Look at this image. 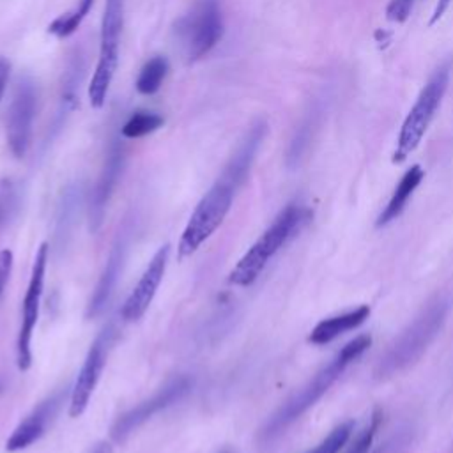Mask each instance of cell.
Instances as JSON below:
<instances>
[{"instance_id": "obj_1", "label": "cell", "mask_w": 453, "mask_h": 453, "mask_svg": "<svg viewBox=\"0 0 453 453\" xmlns=\"http://www.w3.org/2000/svg\"><path fill=\"white\" fill-rule=\"evenodd\" d=\"M451 310V297L439 294L389 343L375 366V377L386 379L416 363L442 329Z\"/></svg>"}, {"instance_id": "obj_2", "label": "cell", "mask_w": 453, "mask_h": 453, "mask_svg": "<svg viewBox=\"0 0 453 453\" xmlns=\"http://www.w3.org/2000/svg\"><path fill=\"white\" fill-rule=\"evenodd\" d=\"M372 343L370 334H359L338 350V354L322 366L297 393H294L265 423L262 430V437L269 439L280 434L285 426L296 421L303 412H306L315 402L336 382V379L343 373V370L356 361Z\"/></svg>"}, {"instance_id": "obj_3", "label": "cell", "mask_w": 453, "mask_h": 453, "mask_svg": "<svg viewBox=\"0 0 453 453\" xmlns=\"http://www.w3.org/2000/svg\"><path fill=\"white\" fill-rule=\"evenodd\" d=\"M308 211L301 205H287L271 226L253 242V246L241 257L235 267L230 271V283L239 287L251 285L258 274L265 269L269 260L278 253V250L294 235L296 230L306 221Z\"/></svg>"}, {"instance_id": "obj_4", "label": "cell", "mask_w": 453, "mask_h": 453, "mask_svg": "<svg viewBox=\"0 0 453 453\" xmlns=\"http://www.w3.org/2000/svg\"><path fill=\"white\" fill-rule=\"evenodd\" d=\"M449 71H451V62L446 60L442 62L428 78L425 87L421 88L416 103L412 104L411 111L407 113L400 134H398V143L393 154V163H402L411 156V152L416 150L419 142L423 140L442 97L448 88V80H449Z\"/></svg>"}, {"instance_id": "obj_5", "label": "cell", "mask_w": 453, "mask_h": 453, "mask_svg": "<svg viewBox=\"0 0 453 453\" xmlns=\"http://www.w3.org/2000/svg\"><path fill=\"white\" fill-rule=\"evenodd\" d=\"M124 23V0H106L101 19L99 58L88 85V101L92 108H101L119 65V44Z\"/></svg>"}, {"instance_id": "obj_6", "label": "cell", "mask_w": 453, "mask_h": 453, "mask_svg": "<svg viewBox=\"0 0 453 453\" xmlns=\"http://www.w3.org/2000/svg\"><path fill=\"white\" fill-rule=\"evenodd\" d=\"M235 191L228 182L218 179L202 196L180 235L177 248L180 258L195 253L216 232L230 211Z\"/></svg>"}, {"instance_id": "obj_7", "label": "cell", "mask_w": 453, "mask_h": 453, "mask_svg": "<svg viewBox=\"0 0 453 453\" xmlns=\"http://www.w3.org/2000/svg\"><path fill=\"white\" fill-rule=\"evenodd\" d=\"M189 62L205 57L223 35V14L218 0H198L175 25Z\"/></svg>"}, {"instance_id": "obj_8", "label": "cell", "mask_w": 453, "mask_h": 453, "mask_svg": "<svg viewBox=\"0 0 453 453\" xmlns=\"http://www.w3.org/2000/svg\"><path fill=\"white\" fill-rule=\"evenodd\" d=\"M48 244L42 242L35 253L30 281L23 297V310H21V326L16 343V361L19 370H27L32 363V334L34 327L39 317V306L44 288V274H46V264H48Z\"/></svg>"}, {"instance_id": "obj_9", "label": "cell", "mask_w": 453, "mask_h": 453, "mask_svg": "<svg viewBox=\"0 0 453 453\" xmlns=\"http://www.w3.org/2000/svg\"><path fill=\"white\" fill-rule=\"evenodd\" d=\"M191 386H193V380L189 377L173 379L165 388H161L157 393H154L150 398L140 402L138 405H134L133 409H129L122 416H119L110 430L111 439L115 442L126 441L129 434H133L140 425H143L154 414H157L159 411L179 402L191 389Z\"/></svg>"}, {"instance_id": "obj_10", "label": "cell", "mask_w": 453, "mask_h": 453, "mask_svg": "<svg viewBox=\"0 0 453 453\" xmlns=\"http://www.w3.org/2000/svg\"><path fill=\"white\" fill-rule=\"evenodd\" d=\"M35 87L32 80L23 78L16 83L9 115H7V143L16 159H21L30 147L32 122L35 115Z\"/></svg>"}, {"instance_id": "obj_11", "label": "cell", "mask_w": 453, "mask_h": 453, "mask_svg": "<svg viewBox=\"0 0 453 453\" xmlns=\"http://www.w3.org/2000/svg\"><path fill=\"white\" fill-rule=\"evenodd\" d=\"M110 340H111V329L106 327L92 342V345L85 356V361L78 372L74 386L71 389V400H69V416L71 418H78L85 412V409L90 402V396L99 382L103 368L106 365Z\"/></svg>"}, {"instance_id": "obj_12", "label": "cell", "mask_w": 453, "mask_h": 453, "mask_svg": "<svg viewBox=\"0 0 453 453\" xmlns=\"http://www.w3.org/2000/svg\"><path fill=\"white\" fill-rule=\"evenodd\" d=\"M168 257H170V246L163 244L154 257L150 258V262L147 264L145 271L142 273L138 283L133 287V290L129 292L127 299L122 304L120 315L124 320H138L147 308L150 306L161 281L166 271V264H168Z\"/></svg>"}, {"instance_id": "obj_13", "label": "cell", "mask_w": 453, "mask_h": 453, "mask_svg": "<svg viewBox=\"0 0 453 453\" xmlns=\"http://www.w3.org/2000/svg\"><path fill=\"white\" fill-rule=\"evenodd\" d=\"M124 145L119 138H113L108 145V152L104 157L103 170L99 173V179L90 193V205H88V218H90V228L96 232L104 218L106 203L120 179L122 168H124Z\"/></svg>"}, {"instance_id": "obj_14", "label": "cell", "mask_w": 453, "mask_h": 453, "mask_svg": "<svg viewBox=\"0 0 453 453\" xmlns=\"http://www.w3.org/2000/svg\"><path fill=\"white\" fill-rule=\"evenodd\" d=\"M62 400L64 393L57 391L51 396L44 398L41 403H37V407L32 409V412L14 428V432L7 439V451H19L39 441L44 435L53 416L57 414Z\"/></svg>"}, {"instance_id": "obj_15", "label": "cell", "mask_w": 453, "mask_h": 453, "mask_svg": "<svg viewBox=\"0 0 453 453\" xmlns=\"http://www.w3.org/2000/svg\"><path fill=\"white\" fill-rule=\"evenodd\" d=\"M265 134H267V124L264 120L255 122L248 129V133L244 134V138L241 140V143L237 145L234 154L230 156L219 179L228 182L234 189H237L246 180Z\"/></svg>"}, {"instance_id": "obj_16", "label": "cell", "mask_w": 453, "mask_h": 453, "mask_svg": "<svg viewBox=\"0 0 453 453\" xmlns=\"http://www.w3.org/2000/svg\"><path fill=\"white\" fill-rule=\"evenodd\" d=\"M126 253H127V235L126 234H119L113 246H111V251L106 258V264H104V269L97 280V285L94 288V294L88 301V306H87V317H97L106 303L110 301V296L119 281V276H120V271H122V265H124V260H126Z\"/></svg>"}, {"instance_id": "obj_17", "label": "cell", "mask_w": 453, "mask_h": 453, "mask_svg": "<svg viewBox=\"0 0 453 453\" xmlns=\"http://www.w3.org/2000/svg\"><path fill=\"white\" fill-rule=\"evenodd\" d=\"M368 317H370V306L363 304V306L354 308L352 311L324 319L311 329L308 340L315 345H326V343L333 342L334 338H338L340 334L359 327Z\"/></svg>"}, {"instance_id": "obj_18", "label": "cell", "mask_w": 453, "mask_h": 453, "mask_svg": "<svg viewBox=\"0 0 453 453\" xmlns=\"http://www.w3.org/2000/svg\"><path fill=\"white\" fill-rule=\"evenodd\" d=\"M425 177V172L419 165H412L400 179V182L396 184L388 205L382 209V212L379 214L375 225L377 226H386L388 223H391L393 219H396L402 211L405 209L407 205V200L411 198V195L416 191V188L421 184Z\"/></svg>"}, {"instance_id": "obj_19", "label": "cell", "mask_w": 453, "mask_h": 453, "mask_svg": "<svg viewBox=\"0 0 453 453\" xmlns=\"http://www.w3.org/2000/svg\"><path fill=\"white\" fill-rule=\"evenodd\" d=\"M81 74H83V58L80 55H76L74 58H71L69 65H67V71H65V76H64V81H62V92H60V101H58V110H57V115H55V120H53V127L55 131L62 127L64 120H65V115L69 111L74 110L76 103H78V96H76V87L81 80Z\"/></svg>"}, {"instance_id": "obj_20", "label": "cell", "mask_w": 453, "mask_h": 453, "mask_svg": "<svg viewBox=\"0 0 453 453\" xmlns=\"http://www.w3.org/2000/svg\"><path fill=\"white\" fill-rule=\"evenodd\" d=\"M168 69H170V64L166 57H161V55L152 57L143 64V67L138 73L136 90L143 96L156 94L161 88V83L168 74Z\"/></svg>"}, {"instance_id": "obj_21", "label": "cell", "mask_w": 453, "mask_h": 453, "mask_svg": "<svg viewBox=\"0 0 453 453\" xmlns=\"http://www.w3.org/2000/svg\"><path fill=\"white\" fill-rule=\"evenodd\" d=\"M165 124V119L157 111L138 110L129 115V119L120 127V134L124 138H142L154 131H157Z\"/></svg>"}, {"instance_id": "obj_22", "label": "cell", "mask_w": 453, "mask_h": 453, "mask_svg": "<svg viewBox=\"0 0 453 453\" xmlns=\"http://www.w3.org/2000/svg\"><path fill=\"white\" fill-rule=\"evenodd\" d=\"M92 5H94V0H80L73 11L57 16L48 25V32L58 39H65V37L73 35L78 30V27L81 25V21L85 19V16L90 12Z\"/></svg>"}, {"instance_id": "obj_23", "label": "cell", "mask_w": 453, "mask_h": 453, "mask_svg": "<svg viewBox=\"0 0 453 453\" xmlns=\"http://www.w3.org/2000/svg\"><path fill=\"white\" fill-rule=\"evenodd\" d=\"M354 430V421H343L338 426H334L326 439H322L313 449H310L308 453H340V449L349 442V437Z\"/></svg>"}, {"instance_id": "obj_24", "label": "cell", "mask_w": 453, "mask_h": 453, "mask_svg": "<svg viewBox=\"0 0 453 453\" xmlns=\"http://www.w3.org/2000/svg\"><path fill=\"white\" fill-rule=\"evenodd\" d=\"M382 421V412L379 409H375L368 419V423L356 434V437L347 444L343 453H366L368 448L373 442V437L380 426Z\"/></svg>"}, {"instance_id": "obj_25", "label": "cell", "mask_w": 453, "mask_h": 453, "mask_svg": "<svg viewBox=\"0 0 453 453\" xmlns=\"http://www.w3.org/2000/svg\"><path fill=\"white\" fill-rule=\"evenodd\" d=\"M18 207V188L11 179L0 182V226L14 214Z\"/></svg>"}, {"instance_id": "obj_26", "label": "cell", "mask_w": 453, "mask_h": 453, "mask_svg": "<svg viewBox=\"0 0 453 453\" xmlns=\"http://www.w3.org/2000/svg\"><path fill=\"white\" fill-rule=\"evenodd\" d=\"M416 0H389L386 7V18L395 23H403L414 7Z\"/></svg>"}, {"instance_id": "obj_27", "label": "cell", "mask_w": 453, "mask_h": 453, "mask_svg": "<svg viewBox=\"0 0 453 453\" xmlns=\"http://www.w3.org/2000/svg\"><path fill=\"white\" fill-rule=\"evenodd\" d=\"M11 271H12V251L11 250H2L0 251V297L5 290Z\"/></svg>"}, {"instance_id": "obj_28", "label": "cell", "mask_w": 453, "mask_h": 453, "mask_svg": "<svg viewBox=\"0 0 453 453\" xmlns=\"http://www.w3.org/2000/svg\"><path fill=\"white\" fill-rule=\"evenodd\" d=\"M9 76H11V62L5 57H0V101L4 99Z\"/></svg>"}, {"instance_id": "obj_29", "label": "cell", "mask_w": 453, "mask_h": 453, "mask_svg": "<svg viewBox=\"0 0 453 453\" xmlns=\"http://www.w3.org/2000/svg\"><path fill=\"white\" fill-rule=\"evenodd\" d=\"M451 2H453V0H439V2H437L435 9H434V12H432V18H430V25L437 23V21L442 18V14L448 11V7H449Z\"/></svg>"}, {"instance_id": "obj_30", "label": "cell", "mask_w": 453, "mask_h": 453, "mask_svg": "<svg viewBox=\"0 0 453 453\" xmlns=\"http://www.w3.org/2000/svg\"><path fill=\"white\" fill-rule=\"evenodd\" d=\"M90 453H113V448H111V444L110 442H106V441H99L94 448H92V451Z\"/></svg>"}, {"instance_id": "obj_31", "label": "cell", "mask_w": 453, "mask_h": 453, "mask_svg": "<svg viewBox=\"0 0 453 453\" xmlns=\"http://www.w3.org/2000/svg\"><path fill=\"white\" fill-rule=\"evenodd\" d=\"M2 391H4V382L0 380V393H2Z\"/></svg>"}, {"instance_id": "obj_32", "label": "cell", "mask_w": 453, "mask_h": 453, "mask_svg": "<svg viewBox=\"0 0 453 453\" xmlns=\"http://www.w3.org/2000/svg\"><path fill=\"white\" fill-rule=\"evenodd\" d=\"M221 453H232V451H228V449H225V451H221Z\"/></svg>"}]
</instances>
